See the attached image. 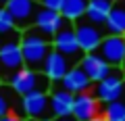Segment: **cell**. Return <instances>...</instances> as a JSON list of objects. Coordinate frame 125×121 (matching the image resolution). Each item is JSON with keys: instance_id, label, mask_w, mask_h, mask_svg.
<instances>
[{"instance_id": "cell-23", "label": "cell", "mask_w": 125, "mask_h": 121, "mask_svg": "<svg viewBox=\"0 0 125 121\" xmlns=\"http://www.w3.org/2000/svg\"><path fill=\"white\" fill-rule=\"evenodd\" d=\"M0 121H23V117L19 115V113L10 111V113H6V115H2V117H0Z\"/></svg>"}, {"instance_id": "cell-28", "label": "cell", "mask_w": 125, "mask_h": 121, "mask_svg": "<svg viewBox=\"0 0 125 121\" xmlns=\"http://www.w3.org/2000/svg\"><path fill=\"white\" fill-rule=\"evenodd\" d=\"M123 38H125V33H123ZM123 69H125V65H123Z\"/></svg>"}, {"instance_id": "cell-8", "label": "cell", "mask_w": 125, "mask_h": 121, "mask_svg": "<svg viewBox=\"0 0 125 121\" xmlns=\"http://www.w3.org/2000/svg\"><path fill=\"white\" fill-rule=\"evenodd\" d=\"M96 52L111 67H123L125 65V38L117 36V33H106Z\"/></svg>"}, {"instance_id": "cell-6", "label": "cell", "mask_w": 125, "mask_h": 121, "mask_svg": "<svg viewBox=\"0 0 125 121\" xmlns=\"http://www.w3.org/2000/svg\"><path fill=\"white\" fill-rule=\"evenodd\" d=\"M19 115L27 119H50V94L48 92H31L19 98Z\"/></svg>"}, {"instance_id": "cell-26", "label": "cell", "mask_w": 125, "mask_h": 121, "mask_svg": "<svg viewBox=\"0 0 125 121\" xmlns=\"http://www.w3.org/2000/svg\"><path fill=\"white\" fill-rule=\"evenodd\" d=\"M27 121H54V119H27Z\"/></svg>"}, {"instance_id": "cell-29", "label": "cell", "mask_w": 125, "mask_h": 121, "mask_svg": "<svg viewBox=\"0 0 125 121\" xmlns=\"http://www.w3.org/2000/svg\"><path fill=\"white\" fill-rule=\"evenodd\" d=\"M36 2H40V0H36Z\"/></svg>"}, {"instance_id": "cell-19", "label": "cell", "mask_w": 125, "mask_h": 121, "mask_svg": "<svg viewBox=\"0 0 125 121\" xmlns=\"http://www.w3.org/2000/svg\"><path fill=\"white\" fill-rule=\"evenodd\" d=\"M21 96L10 88L9 84H0V117L6 115V113L15 111V100H19Z\"/></svg>"}, {"instance_id": "cell-24", "label": "cell", "mask_w": 125, "mask_h": 121, "mask_svg": "<svg viewBox=\"0 0 125 121\" xmlns=\"http://www.w3.org/2000/svg\"><path fill=\"white\" fill-rule=\"evenodd\" d=\"M54 121H77L73 115H69V117H58V119H54Z\"/></svg>"}, {"instance_id": "cell-22", "label": "cell", "mask_w": 125, "mask_h": 121, "mask_svg": "<svg viewBox=\"0 0 125 121\" xmlns=\"http://www.w3.org/2000/svg\"><path fill=\"white\" fill-rule=\"evenodd\" d=\"M40 4L46 6V9H52V11H61L65 0H40Z\"/></svg>"}, {"instance_id": "cell-10", "label": "cell", "mask_w": 125, "mask_h": 121, "mask_svg": "<svg viewBox=\"0 0 125 121\" xmlns=\"http://www.w3.org/2000/svg\"><path fill=\"white\" fill-rule=\"evenodd\" d=\"M102 107L100 98L94 94V90L90 92H81V94H75V104H73V117L77 121H88L92 117L102 115Z\"/></svg>"}, {"instance_id": "cell-17", "label": "cell", "mask_w": 125, "mask_h": 121, "mask_svg": "<svg viewBox=\"0 0 125 121\" xmlns=\"http://www.w3.org/2000/svg\"><path fill=\"white\" fill-rule=\"evenodd\" d=\"M115 0H90L88 2V11H85V19H90L96 25H104L108 19V13L113 9Z\"/></svg>"}, {"instance_id": "cell-16", "label": "cell", "mask_w": 125, "mask_h": 121, "mask_svg": "<svg viewBox=\"0 0 125 121\" xmlns=\"http://www.w3.org/2000/svg\"><path fill=\"white\" fill-rule=\"evenodd\" d=\"M104 29H106V33H117V36L125 33V0L113 2V9L108 13L106 23H104Z\"/></svg>"}, {"instance_id": "cell-15", "label": "cell", "mask_w": 125, "mask_h": 121, "mask_svg": "<svg viewBox=\"0 0 125 121\" xmlns=\"http://www.w3.org/2000/svg\"><path fill=\"white\" fill-rule=\"evenodd\" d=\"M79 65H81V69L88 73V77L94 81V84H98L100 79H104V77L111 73V69H113L96 50H94V52H85Z\"/></svg>"}, {"instance_id": "cell-4", "label": "cell", "mask_w": 125, "mask_h": 121, "mask_svg": "<svg viewBox=\"0 0 125 121\" xmlns=\"http://www.w3.org/2000/svg\"><path fill=\"white\" fill-rule=\"evenodd\" d=\"M94 94L100 98L102 104L125 98V69L123 67H113L111 73L104 79L94 84Z\"/></svg>"}, {"instance_id": "cell-30", "label": "cell", "mask_w": 125, "mask_h": 121, "mask_svg": "<svg viewBox=\"0 0 125 121\" xmlns=\"http://www.w3.org/2000/svg\"><path fill=\"white\" fill-rule=\"evenodd\" d=\"M0 84H2V81H0Z\"/></svg>"}, {"instance_id": "cell-5", "label": "cell", "mask_w": 125, "mask_h": 121, "mask_svg": "<svg viewBox=\"0 0 125 121\" xmlns=\"http://www.w3.org/2000/svg\"><path fill=\"white\" fill-rule=\"evenodd\" d=\"M52 48L58 50L61 54L71 61L73 65H79L81 58H83V50H81L79 42H77V36H75V27L73 25H65L62 29H58L56 33L52 36Z\"/></svg>"}, {"instance_id": "cell-27", "label": "cell", "mask_w": 125, "mask_h": 121, "mask_svg": "<svg viewBox=\"0 0 125 121\" xmlns=\"http://www.w3.org/2000/svg\"><path fill=\"white\" fill-rule=\"evenodd\" d=\"M6 2H9V0H0V4H2V6H4V4H6Z\"/></svg>"}, {"instance_id": "cell-14", "label": "cell", "mask_w": 125, "mask_h": 121, "mask_svg": "<svg viewBox=\"0 0 125 121\" xmlns=\"http://www.w3.org/2000/svg\"><path fill=\"white\" fill-rule=\"evenodd\" d=\"M73 104H75V94L65 90L62 86H58L50 92V111H52L54 119L73 115Z\"/></svg>"}, {"instance_id": "cell-11", "label": "cell", "mask_w": 125, "mask_h": 121, "mask_svg": "<svg viewBox=\"0 0 125 121\" xmlns=\"http://www.w3.org/2000/svg\"><path fill=\"white\" fill-rule=\"evenodd\" d=\"M33 25H36L40 32H44L46 36L52 38L58 29H62V27L67 25V19L62 17L61 11H52V9H46V6L40 4V9H38V13H36Z\"/></svg>"}, {"instance_id": "cell-18", "label": "cell", "mask_w": 125, "mask_h": 121, "mask_svg": "<svg viewBox=\"0 0 125 121\" xmlns=\"http://www.w3.org/2000/svg\"><path fill=\"white\" fill-rule=\"evenodd\" d=\"M88 2H90V0H65V4H62V9H61L62 17L67 19L69 23H75L77 19L85 17Z\"/></svg>"}, {"instance_id": "cell-20", "label": "cell", "mask_w": 125, "mask_h": 121, "mask_svg": "<svg viewBox=\"0 0 125 121\" xmlns=\"http://www.w3.org/2000/svg\"><path fill=\"white\" fill-rule=\"evenodd\" d=\"M102 117L106 121H125V98L106 102L102 107Z\"/></svg>"}, {"instance_id": "cell-9", "label": "cell", "mask_w": 125, "mask_h": 121, "mask_svg": "<svg viewBox=\"0 0 125 121\" xmlns=\"http://www.w3.org/2000/svg\"><path fill=\"white\" fill-rule=\"evenodd\" d=\"M4 6H6V11L10 13V17H13L17 29H21V32L33 25L36 13H38V9H40L36 0H9Z\"/></svg>"}, {"instance_id": "cell-7", "label": "cell", "mask_w": 125, "mask_h": 121, "mask_svg": "<svg viewBox=\"0 0 125 121\" xmlns=\"http://www.w3.org/2000/svg\"><path fill=\"white\" fill-rule=\"evenodd\" d=\"M73 27H75L77 42H79V46H81L83 52H94V50H98L100 42H102L104 36H106L104 25H96V23H92L85 17L77 19V21L73 23Z\"/></svg>"}, {"instance_id": "cell-25", "label": "cell", "mask_w": 125, "mask_h": 121, "mask_svg": "<svg viewBox=\"0 0 125 121\" xmlns=\"http://www.w3.org/2000/svg\"><path fill=\"white\" fill-rule=\"evenodd\" d=\"M88 121H106V119H104L102 115H98V117H92V119H88Z\"/></svg>"}, {"instance_id": "cell-21", "label": "cell", "mask_w": 125, "mask_h": 121, "mask_svg": "<svg viewBox=\"0 0 125 121\" xmlns=\"http://www.w3.org/2000/svg\"><path fill=\"white\" fill-rule=\"evenodd\" d=\"M15 29H17V25H15L10 13L6 11V6L0 4V33H13Z\"/></svg>"}, {"instance_id": "cell-1", "label": "cell", "mask_w": 125, "mask_h": 121, "mask_svg": "<svg viewBox=\"0 0 125 121\" xmlns=\"http://www.w3.org/2000/svg\"><path fill=\"white\" fill-rule=\"evenodd\" d=\"M21 50L25 65L31 69H42L48 52L52 50V38L40 32L36 25L27 27L21 32Z\"/></svg>"}, {"instance_id": "cell-12", "label": "cell", "mask_w": 125, "mask_h": 121, "mask_svg": "<svg viewBox=\"0 0 125 121\" xmlns=\"http://www.w3.org/2000/svg\"><path fill=\"white\" fill-rule=\"evenodd\" d=\"M71 67H73L71 61H69L65 54H61L58 50L52 48V50L48 52V56H46L44 65H42V71L52 79V84H58L62 77L67 75V71H69Z\"/></svg>"}, {"instance_id": "cell-2", "label": "cell", "mask_w": 125, "mask_h": 121, "mask_svg": "<svg viewBox=\"0 0 125 121\" xmlns=\"http://www.w3.org/2000/svg\"><path fill=\"white\" fill-rule=\"evenodd\" d=\"M6 84L17 92L19 96L31 94V92H48L52 88V79L46 75L42 69H31V67H21Z\"/></svg>"}, {"instance_id": "cell-3", "label": "cell", "mask_w": 125, "mask_h": 121, "mask_svg": "<svg viewBox=\"0 0 125 121\" xmlns=\"http://www.w3.org/2000/svg\"><path fill=\"white\" fill-rule=\"evenodd\" d=\"M21 67H25V58L21 50V33L0 46V81H9Z\"/></svg>"}, {"instance_id": "cell-13", "label": "cell", "mask_w": 125, "mask_h": 121, "mask_svg": "<svg viewBox=\"0 0 125 121\" xmlns=\"http://www.w3.org/2000/svg\"><path fill=\"white\" fill-rule=\"evenodd\" d=\"M58 84H61L65 90L73 92V94H81V92H90V90H94V81L90 79L88 73L81 69V65H73V67L67 71V75L62 77Z\"/></svg>"}]
</instances>
